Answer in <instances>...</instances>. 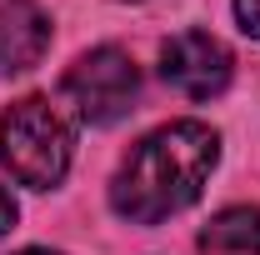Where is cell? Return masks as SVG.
<instances>
[{
  "mask_svg": "<svg viewBox=\"0 0 260 255\" xmlns=\"http://www.w3.org/2000/svg\"><path fill=\"white\" fill-rule=\"evenodd\" d=\"M215 155H220V140L200 120H170V125L150 130L125 155L115 185H110L115 215H125L135 225H160L165 215L185 210L205 190Z\"/></svg>",
  "mask_w": 260,
  "mask_h": 255,
  "instance_id": "obj_1",
  "label": "cell"
},
{
  "mask_svg": "<svg viewBox=\"0 0 260 255\" xmlns=\"http://www.w3.org/2000/svg\"><path fill=\"white\" fill-rule=\"evenodd\" d=\"M0 165L30 190H50V185L65 180V170H70V125L60 120V110L50 100L25 95L0 115Z\"/></svg>",
  "mask_w": 260,
  "mask_h": 255,
  "instance_id": "obj_2",
  "label": "cell"
},
{
  "mask_svg": "<svg viewBox=\"0 0 260 255\" xmlns=\"http://www.w3.org/2000/svg\"><path fill=\"white\" fill-rule=\"evenodd\" d=\"M60 90L85 125H115L120 115H130V105L140 95V70H135V60L125 50L100 45V50L80 55L65 70Z\"/></svg>",
  "mask_w": 260,
  "mask_h": 255,
  "instance_id": "obj_3",
  "label": "cell"
},
{
  "mask_svg": "<svg viewBox=\"0 0 260 255\" xmlns=\"http://www.w3.org/2000/svg\"><path fill=\"white\" fill-rule=\"evenodd\" d=\"M230 50L210 30H185L175 40H165L160 50V75L170 90H180L185 100H210L230 85Z\"/></svg>",
  "mask_w": 260,
  "mask_h": 255,
  "instance_id": "obj_4",
  "label": "cell"
},
{
  "mask_svg": "<svg viewBox=\"0 0 260 255\" xmlns=\"http://www.w3.org/2000/svg\"><path fill=\"white\" fill-rule=\"evenodd\" d=\"M50 50V15L35 0H0V70H35Z\"/></svg>",
  "mask_w": 260,
  "mask_h": 255,
  "instance_id": "obj_5",
  "label": "cell"
},
{
  "mask_svg": "<svg viewBox=\"0 0 260 255\" xmlns=\"http://www.w3.org/2000/svg\"><path fill=\"white\" fill-rule=\"evenodd\" d=\"M200 250L205 255H260V210H250V205L220 210L200 230Z\"/></svg>",
  "mask_w": 260,
  "mask_h": 255,
  "instance_id": "obj_6",
  "label": "cell"
},
{
  "mask_svg": "<svg viewBox=\"0 0 260 255\" xmlns=\"http://www.w3.org/2000/svg\"><path fill=\"white\" fill-rule=\"evenodd\" d=\"M235 15H240L245 35H255V40H260V0H235Z\"/></svg>",
  "mask_w": 260,
  "mask_h": 255,
  "instance_id": "obj_7",
  "label": "cell"
},
{
  "mask_svg": "<svg viewBox=\"0 0 260 255\" xmlns=\"http://www.w3.org/2000/svg\"><path fill=\"white\" fill-rule=\"evenodd\" d=\"M15 225V200H10V190H0V235Z\"/></svg>",
  "mask_w": 260,
  "mask_h": 255,
  "instance_id": "obj_8",
  "label": "cell"
},
{
  "mask_svg": "<svg viewBox=\"0 0 260 255\" xmlns=\"http://www.w3.org/2000/svg\"><path fill=\"white\" fill-rule=\"evenodd\" d=\"M20 255H55V250H20Z\"/></svg>",
  "mask_w": 260,
  "mask_h": 255,
  "instance_id": "obj_9",
  "label": "cell"
}]
</instances>
